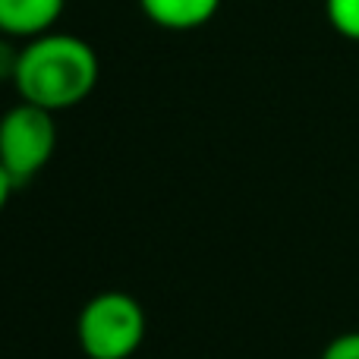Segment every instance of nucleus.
<instances>
[{
    "label": "nucleus",
    "mask_w": 359,
    "mask_h": 359,
    "mask_svg": "<svg viewBox=\"0 0 359 359\" xmlns=\"http://www.w3.org/2000/svg\"><path fill=\"white\" fill-rule=\"evenodd\" d=\"M101 79V60L79 35L48 32L22 41L13 88L19 98L44 111H69L95 92Z\"/></svg>",
    "instance_id": "f257e3e1"
},
{
    "label": "nucleus",
    "mask_w": 359,
    "mask_h": 359,
    "mask_svg": "<svg viewBox=\"0 0 359 359\" xmlns=\"http://www.w3.org/2000/svg\"><path fill=\"white\" fill-rule=\"evenodd\" d=\"M149 334V316L142 303L123 290L95 293L79 312L76 337L88 359H130Z\"/></svg>",
    "instance_id": "f03ea898"
},
{
    "label": "nucleus",
    "mask_w": 359,
    "mask_h": 359,
    "mask_svg": "<svg viewBox=\"0 0 359 359\" xmlns=\"http://www.w3.org/2000/svg\"><path fill=\"white\" fill-rule=\"evenodd\" d=\"M57 151L54 114L19 98L0 114V164L16 186H25L50 164Z\"/></svg>",
    "instance_id": "7ed1b4c3"
},
{
    "label": "nucleus",
    "mask_w": 359,
    "mask_h": 359,
    "mask_svg": "<svg viewBox=\"0 0 359 359\" xmlns=\"http://www.w3.org/2000/svg\"><path fill=\"white\" fill-rule=\"evenodd\" d=\"M67 10V0H0V35L32 41L54 32L57 19Z\"/></svg>",
    "instance_id": "20e7f679"
},
{
    "label": "nucleus",
    "mask_w": 359,
    "mask_h": 359,
    "mask_svg": "<svg viewBox=\"0 0 359 359\" xmlns=\"http://www.w3.org/2000/svg\"><path fill=\"white\" fill-rule=\"evenodd\" d=\"M139 6L158 29L192 32L217 16L221 0H139Z\"/></svg>",
    "instance_id": "39448f33"
},
{
    "label": "nucleus",
    "mask_w": 359,
    "mask_h": 359,
    "mask_svg": "<svg viewBox=\"0 0 359 359\" xmlns=\"http://www.w3.org/2000/svg\"><path fill=\"white\" fill-rule=\"evenodd\" d=\"M331 29L347 41H359V0H325Z\"/></svg>",
    "instance_id": "423d86ee"
},
{
    "label": "nucleus",
    "mask_w": 359,
    "mask_h": 359,
    "mask_svg": "<svg viewBox=\"0 0 359 359\" xmlns=\"http://www.w3.org/2000/svg\"><path fill=\"white\" fill-rule=\"evenodd\" d=\"M318 359H359V331H344L331 337Z\"/></svg>",
    "instance_id": "0eeeda50"
},
{
    "label": "nucleus",
    "mask_w": 359,
    "mask_h": 359,
    "mask_svg": "<svg viewBox=\"0 0 359 359\" xmlns=\"http://www.w3.org/2000/svg\"><path fill=\"white\" fill-rule=\"evenodd\" d=\"M19 50H22V44L16 48V38L0 35V86H4V82H10L13 86V79H16Z\"/></svg>",
    "instance_id": "6e6552de"
},
{
    "label": "nucleus",
    "mask_w": 359,
    "mask_h": 359,
    "mask_svg": "<svg viewBox=\"0 0 359 359\" xmlns=\"http://www.w3.org/2000/svg\"><path fill=\"white\" fill-rule=\"evenodd\" d=\"M16 189H19V186L13 183V177L6 174V170H4V164H0V211L6 208V202H10V196H13V192H16Z\"/></svg>",
    "instance_id": "1a4fd4ad"
}]
</instances>
